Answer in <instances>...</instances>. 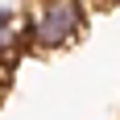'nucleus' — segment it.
Listing matches in <instances>:
<instances>
[{"instance_id":"nucleus-1","label":"nucleus","mask_w":120,"mask_h":120,"mask_svg":"<svg viewBox=\"0 0 120 120\" xmlns=\"http://www.w3.org/2000/svg\"><path fill=\"white\" fill-rule=\"evenodd\" d=\"M83 33V0H41L25 21V46L62 50Z\"/></svg>"},{"instance_id":"nucleus-2","label":"nucleus","mask_w":120,"mask_h":120,"mask_svg":"<svg viewBox=\"0 0 120 120\" xmlns=\"http://www.w3.org/2000/svg\"><path fill=\"white\" fill-rule=\"evenodd\" d=\"M8 21H12V12H8V8H0V25H8Z\"/></svg>"},{"instance_id":"nucleus-3","label":"nucleus","mask_w":120,"mask_h":120,"mask_svg":"<svg viewBox=\"0 0 120 120\" xmlns=\"http://www.w3.org/2000/svg\"><path fill=\"white\" fill-rule=\"evenodd\" d=\"M4 79H8V71H0V91H4Z\"/></svg>"}]
</instances>
